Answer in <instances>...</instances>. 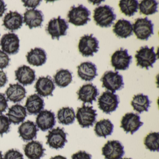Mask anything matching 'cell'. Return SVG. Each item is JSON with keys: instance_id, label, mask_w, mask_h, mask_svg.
Returning <instances> with one entry per match:
<instances>
[{"instance_id": "37", "label": "cell", "mask_w": 159, "mask_h": 159, "mask_svg": "<svg viewBox=\"0 0 159 159\" xmlns=\"http://www.w3.org/2000/svg\"><path fill=\"white\" fill-rule=\"evenodd\" d=\"M3 159H24V155L18 150L11 149L6 152Z\"/></svg>"}, {"instance_id": "12", "label": "cell", "mask_w": 159, "mask_h": 159, "mask_svg": "<svg viewBox=\"0 0 159 159\" xmlns=\"http://www.w3.org/2000/svg\"><path fill=\"white\" fill-rule=\"evenodd\" d=\"M132 56L128 54L127 49L124 50L120 48L119 51H116L111 57V63L115 70H125L129 68L132 62Z\"/></svg>"}, {"instance_id": "7", "label": "cell", "mask_w": 159, "mask_h": 159, "mask_svg": "<svg viewBox=\"0 0 159 159\" xmlns=\"http://www.w3.org/2000/svg\"><path fill=\"white\" fill-rule=\"evenodd\" d=\"M119 103L118 95L109 91L104 92L98 98V108L106 114H110L116 111Z\"/></svg>"}, {"instance_id": "41", "label": "cell", "mask_w": 159, "mask_h": 159, "mask_svg": "<svg viewBox=\"0 0 159 159\" xmlns=\"http://www.w3.org/2000/svg\"><path fill=\"white\" fill-rule=\"evenodd\" d=\"M42 1L41 0H23L22 1V2H24V6L25 7H28V8H31L33 9H35V8H37L38 6L40 5L41 2H42Z\"/></svg>"}, {"instance_id": "24", "label": "cell", "mask_w": 159, "mask_h": 159, "mask_svg": "<svg viewBox=\"0 0 159 159\" xmlns=\"http://www.w3.org/2000/svg\"><path fill=\"white\" fill-rule=\"evenodd\" d=\"M44 107V100L37 94L29 96L25 105L30 115H37L43 109Z\"/></svg>"}, {"instance_id": "25", "label": "cell", "mask_w": 159, "mask_h": 159, "mask_svg": "<svg viewBox=\"0 0 159 159\" xmlns=\"http://www.w3.org/2000/svg\"><path fill=\"white\" fill-rule=\"evenodd\" d=\"M27 60L30 65L40 66L45 64L47 61V54L43 49L36 47L31 49L27 53Z\"/></svg>"}, {"instance_id": "14", "label": "cell", "mask_w": 159, "mask_h": 159, "mask_svg": "<svg viewBox=\"0 0 159 159\" xmlns=\"http://www.w3.org/2000/svg\"><path fill=\"white\" fill-rule=\"evenodd\" d=\"M0 46L4 52L9 55H15L19 52L20 40L18 36L13 33L4 34L1 41Z\"/></svg>"}, {"instance_id": "44", "label": "cell", "mask_w": 159, "mask_h": 159, "mask_svg": "<svg viewBox=\"0 0 159 159\" xmlns=\"http://www.w3.org/2000/svg\"><path fill=\"white\" fill-rule=\"evenodd\" d=\"M50 159H67V158L62 155H58L54 156V157H51Z\"/></svg>"}, {"instance_id": "9", "label": "cell", "mask_w": 159, "mask_h": 159, "mask_svg": "<svg viewBox=\"0 0 159 159\" xmlns=\"http://www.w3.org/2000/svg\"><path fill=\"white\" fill-rule=\"evenodd\" d=\"M69 28V25L66 20L58 16L57 18H53L49 21L46 30L53 40L57 39L59 40L60 37L67 35Z\"/></svg>"}, {"instance_id": "28", "label": "cell", "mask_w": 159, "mask_h": 159, "mask_svg": "<svg viewBox=\"0 0 159 159\" xmlns=\"http://www.w3.org/2000/svg\"><path fill=\"white\" fill-rule=\"evenodd\" d=\"M113 32L119 38L127 39L133 35V25L128 20L120 19L113 26Z\"/></svg>"}, {"instance_id": "21", "label": "cell", "mask_w": 159, "mask_h": 159, "mask_svg": "<svg viewBox=\"0 0 159 159\" xmlns=\"http://www.w3.org/2000/svg\"><path fill=\"white\" fill-rule=\"evenodd\" d=\"M39 129L34 122L27 120L23 123L18 128V133L24 141H28L36 139Z\"/></svg>"}, {"instance_id": "23", "label": "cell", "mask_w": 159, "mask_h": 159, "mask_svg": "<svg viewBox=\"0 0 159 159\" xmlns=\"http://www.w3.org/2000/svg\"><path fill=\"white\" fill-rule=\"evenodd\" d=\"M2 25L12 31L18 30L23 26V17L18 12L10 11L4 16Z\"/></svg>"}, {"instance_id": "8", "label": "cell", "mask_w": 159, "mask_h": 159, "mask_svg": "<svg viewBox=\"0 0 159 159\" xmlns=\"http://www.w3.org/2000/svg\"><path fill=\"white\" fill-rule=\"evenodd\" d=\"M93 34L85 35L81 38L79 44L80 52L85 57H93L99 49V41Z\"/></svg>"}, {"instance_id": "45", "label": "cell", "mask_w": 159, "mask_h": 159, "mask_svg": "<svg viewBox=\"0 0 159 159\" xmlns=\"http://www.w3.org/2000/svg\"><path fill=\"white\" fill-rule=\"evenodd\" d=\"M0 159H3L2 152L1 151H0Z\"/></svg>"}, {"instance_id": "17", "label": "cell", "mask_w": 159, "mask_h": 159, "mask_svg": "<svg viewBox=\"0 0 159 159\" xmlns=\"http://www.w3.org/2000/svg\"><path fill=\"white\" fill-rule=\"evenodd\" d=\"M35 88L38 94L46 97L50 96H52L55 85L52 78L48 75L46 77H39L36 82Z\"/></svg>"}, {"instance_id": "4", "label": "cell", "mask_w": 159, "mask_h": 159, "mask_svg": "<svg viewBox=\"0 0 159 159\" xmlns=\"http://www.w3.org/2000/svg\"><path fill=\"white\" fill-rule=\"evenodd\" d=\"M100 81L102 82V87L114 93L116 91L122 89L124 86L123 76L118 71H106Z\"/></svg>"}, {"instance_id": "33", "label": "cell", "mask_w": 159, "mask_h": 159, "mask_svg": "<svg viewBox=\"0 0 159 159\" xmlns=\"http://www.w3.org/2000/svg\"><path fill=\"white\" fill-rule=\"evenodd\" d=\"M139 2L136 0L129 1H120L119 6L120 8L121 11L126 16H134L135 13L138 12L139 9Z\"/></svg>"}, {"instance_id": "19", "label": "cell", "mask_w": 159, "mask_h": 159, "mask_svg": "<svg viewBox=\"0 0 159 159\" xmlns=\"http://www.w3.org/2000/svg\"><path fill=\"white\" fill-rule=\"evenodd\" d=\"M24 16L23 23L28 26L30 29L33 28L41 27L44 21V16L42 12L39 10L27 9L24 14Z\"/></svg>"}, {"instance_id": "38", "label": "cell", "mask_w": 159, "mask_h": 159, "mask_svg": "<svg viewBox=\"0 0 159 159\" xmlns=\"http://www.w3.org/2000/svg\"><path fill=\"white\" fill-rule=\"evenodd\" d=\"M11 59L6 53L0 50V69L3 70L9 66Z\"/></svg>"}, {"instance_id": "40", "label": "cell", "mask_w": 159, "mask_h": 159, "mask_svg": "<svg viewBox=\"0 0 159 159\" xmlns=\"http://www.w3.org/2000/svg\"><path fill=\"white\" fill-rule=\"evenodd\" d=\"M71 159H92V155L84 151H80L71 156Z\"/></svg>"}, {"instance_id": "26", "label": "cell", "mask_w": 159, "mask_h": 159, "mask_svg": "<svg viewBox=\"0 0 159 159\" xmlns=\"http://www.w3.org/2000/svg\"><path fill=\"white\" fill-rule=\"evenodd\" d=\"M26 93L25 87L18 83L10 84L5 92L7 99L15 103L22 101L25 98Z\"/></svg>"}, {"instance_id": "46", "label": "cell", "mask_w": 159, "mask_h": 159, "mask_svg": "<svg viewBox=\"0 0 159 159\" xmlns=\"http://www.w3.org/2000/svg\"><path fill=\"white\" fill-rule=\"evenodd\" d=\"M132 159V158H122V159Z\"/></svg>"}, {"instance_id": "39", "label": "cell", "mask_w": 159, "mask_h": 159, "mask_svg": "<svg viewBox=\"0 0 159 159\" xmlns=\"http://www.w3.org/2000/svg\"><path fill=\"white\" fill-rule=\"evenodd\" d=\"M8 101L4 93H0V114L5 112L8 108Z\"/></svg>"}, {"instance_id": "15", "label": "cell", "mask_w": 159, "mask_h": 159, "mask_svg": "<svg viewBox=\"0 0 159 159\" xmlns=\"http://www.w3.org/2000/svg\"><path fill=\"white\" fill-rule=\"evenodd\" d=\"M36 122L37 127L43 132L52 129L56 122L55 115L51 111L43 110L38 114Z\"/></svg>"}, {"instance_id": "31", "label": "cell", "mask_w": 159, "mask_h": 159, "mask_svg": "<svg viewBox=\"0 0 159 159\" xmlns=\"http://www.w3.org/2000/svg\"><path fill=\"white\" fill-rule=\"evenodd\" d=\"M75 118L76 115L73 108L64 107L57 111L58 122L64 125L72 124L75 121Z\"/></svg>"}, {"instance_id": "13", "label": "cell", "mask_w": 159, "mask_h": 159, "mask_svg": "<svg viewBox=\"0 0 159 159\" xmlns=\"http://www.w3.org/2000/svg\"><path fill=\"white\" fill-rule=\"evenodd\" d=\"M143 122L140 121L138 114L133 112L126 113L123 116L121 120V128L126 133H130L133 135L142 126Z\"/></svg>"}, {"instance_id": "20", "label": "cell", "mask_w": 159, "mask_h": 159, "mask_svg": "<svg viewBox=\"0 0 159 159\" xmlns=\"http://www.w3.org/2000/svg\"><path fill=\"white\" fill-rule=\"evenodd\" d=\"M77 68L78 76L83 80L92 81L98 76L96 66L92 62H83Z\"/></svg>"}, {"instance_id": "22", "label": "cell", "mask_w": 159, "mask_h": 159, "mask_svg": "<svg viewBox=\"0 0 159 159\" xmlns=\"http://www.w3.org/2000/svg\"><path fill=\"white\" fill-rule=\"evenodd\" d=\"M25 154L29 159H41L45 155V149L39 141L32 140L24 146Z\"/></svg>"}, {"instance_id": "16", "label": "cell", "mask_w": 159, "mask_h": 159, "mask_svg": "<svg viewBox=\"0 0 159 159\" xmlns=\"http://www.w3.org/2000/svg\"><path fill=\"white\" fill-rule=\"evenodd\" d=\"M77 93L78 99L83 102L84 104L90 103L92 105L93 101H96V98L99 93L96 86L90 83L83 85Z\"/></svg>"}, {"instance_id": "32", "label": "cell", "mask_w": 159, "mask_h": 159, "mask_svg": "<svg viewBox=\"0 0 159 159\" xmlns=\"http://www.w3.org/2000/svg\"><path fill=\"white\" fill-rule=\"evenodd\" d=\"M53 77L55 83L60 88L67 87L72 81V73L67 69H60Z\"/></svg>"}, {"instance_id": "30", "label": "cell", "mask_w": 159, "mask_h": 159, "mask_svg": "<svg viewBox=\"0 0 159 159\" xmlns=\"http://www.w3.org/2000/svg\"><path fill=\"white\" fill-rule=\"evenodd\" d=\"M113 128L114 125L110 120L103 119L96 123L94 130L97 136L107 138L113 133Z\"/></svg>"}, {"instance_id": "34", "label": "cell", "mask_w": 159, "mask_h": 159, "mask_svg": "<svg viewBox=\"0 0 159 159\" xmlns=\"http://www.w3.org/2000/svg\"><path fill=\"white\" fill-rule=\"evenodd\" d=\"M159 3L154 0H144L139 4L140 13L145 15H150L158 12Z\"/></svg>"}, {"instance_id": "27", "label": "cell", "mask_w": 159, "mask_h": 159, "mask_svg": "<svg viewBox=\"0 0 159 159\" xmlns=\"http://www.w3.org/2000/svg\"><path fill=\"white\" fill-rule=\"evenodd\" d=\"M6 115L11 123L18 125L25 120L27 114L25 107L16 104L9 109V111Z\"/></svg>"}, {"instance_id": "43", "label": "cell", "mask_w": 159, "mask_h": 159, "mask_svg": "<svg viewBox=\"0 0 159 159\" xmlns=\"http://www.w3.org/2000/svg\"><path fill=\"white\" fill-rule=\"evenodd\" d=\"M7 5L2 0H0V17H2L3 14L7 10L6 8Z\"/></svg>"}, {"instance_id": "29", "label": "cell", "mask_w": 159, "mask_h": 159, "mask_svg": "<svg viewBox=\"0 0 159 159\" xmlns=\"http://www.w3.org/2000/svg\"><path fill=\"white\" fill-rule=\"evenodd\" d=\"M150 104L151 101L148 96L142 93L134 96L131 103L134 110L139 113L148 111L150 107Z\"/></svg>"}, {"instance_id": "35", "label": "cell", "mask_w": 159, "mask_h": 159, "mask_svg": "<svg viewBox=\"0 0 159 159\" xmlns=\"http://www.w3.org/2000/svg\"><path fill=\"white\" fill-rule=\"evenodd\" d=\"M144 144L146 148L150 151L159 152V133L152 132L144 139Z\"/></svg>"}, {"instance_id": "10", "label": "cell", "mask_w": 159, "mask_h": 159, "mask_svg": "<svg viewBox=\"0 0 159 159\" xmlns=\"http://www.w3.org/2000/svg\"><path fill=\"white\" fill-rule=\"evenodd\" d=\"M67 135L64 128L59 127L54 128L49 131L46 136V144L52 148L57 150L63 148L68 141Z\"/></svg>"}, {"instance_id": "1", "label": "cell", "mask_w": 159, "mask_h": 159, "mask_svg": "<svg viewBox=\"0 0 159 159\" xmlns=\"http://www.w3.org/2000/svg\"><path fill=\"white\" fill-rule=\"evenodd\" d=\"M113 8L105 5L100 6L94 10L93 18L97 25L102 28H109L116 19V15Z\"/></svg>"}, {"instance_id": "5", "label": "cell", "mask_w": 159, "mask_h": 159, "mask_svg": "<svg viewBox=\"0 0 159 159\" xmlns=\"http://www.w3.org/2000/svg\"><path fill=\"white\" fill-rule=\"evenodd\" d=\"M97 111L92 106H86L83 104L81 107H78L76 117L79 125L82 128H89L93 126L96 121L98 114Z\"/></svg>"}, {"instance_id": "11", "label": "cell", "mask_w": 159, "mask_h": 159, "mask_svg": "<svg viewBox=\"0 0 159 159\" xmlns=\"http://www.w3.org/2000/svg\"><path fill=\"white\" fill-rule=\"evenodd\" d=\"M105 159H120L125 154L124 147L119 140H108L102 148Z\"/></svg>"}, {"instance_id": "36", "label": "cell", "mask_w": 159, "mask_h": 159, "mask_svg": "<svg viewBox=\"0 0 159 159\" xmlns=\"http://www.w3.org/2000/svg\"><path fill=\"white\" fill-rule=\"evenodd\" d=\"M11 122L7 116L0 114V136H2L4 134H7L10 131Z\"/></svg>"}, {"instance_id": "6", "label": "cell", "mask_w": 159, "mask_h": 159, "mask_svg": "<svg viewBox=\"0 0 159 159\" xmlns=\"http://www.w3.org/2000/svg\"><path fill=\"white\" fill-rule=\"evenodd\" d=\"M133 31L136 36L137 38L141 40L148 41L149 38L153 35V26L151 20L148 17L139 18L133 24Z\"/></svg>"}, {"instance_id": "2", "label": "cell", "mask_w": 159, "mask_h": 159, "mask_svg": "<svg viewBox=\"0 0 159 159\" xmlns=\"http://www.w3.org/2000/svg\"><path fill=\"white\" fill-rule=\"evenodd\" d=\"M91 15V11L82 4L77 7L74 5L68 13V22L77 26H84L91 21V18H89Z\"/></svg>"}, {"instance_id": "42", "label": "cell", "mask_w": 159, "mask_h": 159, "mask_svg": "<svg viewBox=\"0 0 159 159\" xmlns=\"http://www.w3.org/2000/svg\"><path fill=\"white\" fill-rule=\"evenodd\" d=\"M8 81V78L5 72L0 70V88L4 87Z\"/></svg>"}, {"instance_id": "18", "label": "cell", "mask_w": 159, "mask_h": 159, "mask_svg": "<svg viewBox=\"0 0 159 159\" xmlns=\"http://www.w3.org/2000/svg\"><path fill=\"white\" fill-rule=\"evenodd\" d=\"M16 80L24 86L32 84L36 80L35 71L28 66L24 65L15 71Z\"/></svg>"}, {"instance_id": "3", "label": "cell", "mask_w": 159, "mask_h": 159, "mask_svg": "<svg viewBox=\"0 0 159 159\" xmlns=\"http://www.w3.org/2000/svg\"><path fill=\"white\" fill-rule=\"evenodd\" d=\"M154 47L149 48L148 46L141 47L139 51H136L135 55L137 61V66L141 68L146 69L148 70L149 67L153 68V64L157 59V54L154 52Z\"/></svg>"}]
</instances>
